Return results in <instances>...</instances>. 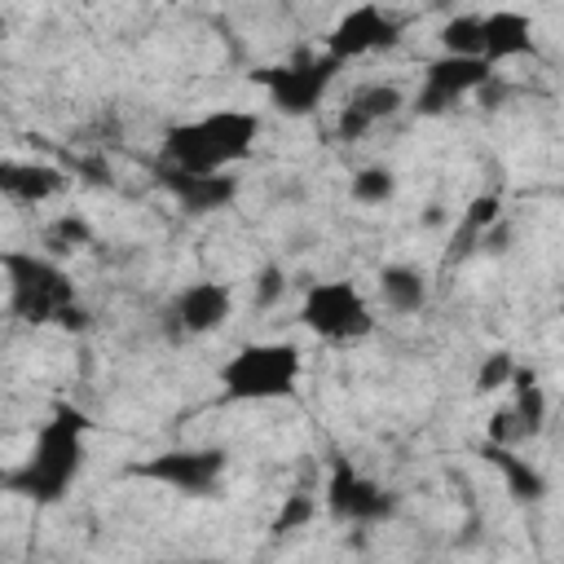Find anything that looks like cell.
Instances as JSON below:
<instances>
[{"label": "cell", "instance_id": "cell-1", "mask_svg": "<svg viewBox=\"0 0 564 564\" xmlns=\"http://www.w3.org/2000/svg\"><path fill=\"white\" fill-rule=\"evenodd\" d=\"M88 414L75 405H57L53 419L35 432V445L13 471H0V489L22 494L31 502H57L70 480L84 467V436H88Z\"/></svg>", "mask_w": 564, "mask_h": 564}, {"label": "cell", "instance_id": "cell-2", "mask_svg": "<svg viewBox=\"0 0 564 564\" xmlns=\"http://www.w3.org/2000/svg\"><path fill=\"white\" fill-rule=\"evenodd\" d=\"M256 137H260V119L251 110H207L198 119L167 128L163 167L212 176V172H225L238 159H247Z\"/></svg>", "mask_w": 564, "mask_h": 564}, {"label": "cell", "instance_id": "cell-3", "mask_svg": "<svg viewBox=\"0 0 564 564\" xmlns=\"http://www.w3.org/2000/svg\"><path fill=\"white\" fill-rule=\"evenodd\" d=\"M4 286H9V313L26 326H53L75 300L70 273L40 251H0Z\"/></svg>", "mask_w": 564, "mask_h": 564}, {"label": "cell", "instance_id": "cell-4", "mask_svg": "<svg viewBox=\"0 0 564 564\" xmlns=\"http://www.w3.org/2000/svg\"><path fill=\"white\" fill-rule=\"evenodd\" d=\"M300 348L291 339H264V344H242L220 370V388L229 401H278L291 397L300 383Z\"/></svg>", "mask_w": 564, "mask_h": 564}, {"label": "cell", "instance_id": "cell-5", "mask_svg": "<svg viewBox=\"0 0 564 564\" xmlns=\"http://www.w3.org/2000/svg\"><path fill=\"white\" fill-rule=\"evenodd\" d=\"M300 322L326 339V344H352V339H366L375 317H370V304L366 295L352 286V282H313L304 291V304H300Z\"/></svg>", "mask_w": 564, "mask_h": 564}, {"label": "cell", "instance_id": "cell-6", "mask_svg": "<svg viewBox=\"0 0 564 564\" xmlns=\"http://www.w3.org/2000/svg\"><path fill=\"white\" fill-rule=\"evenodd\" d=\"M339 62L335 57H300V62H282V66H264L256 70V84L269 93V101L282 115H313L326 97V88L335 84Z\"/></svg>", "mask_w": 564, "mask_h": 564}, {"label": "cell", "instance_id": "cell-7", "mask_svg": "<svg viewBox=\"0 0 564 564\" xmlns=\"http://www.w3.org/2000/svg\"><path fill=\"white\" fill-rule=\"evenodd\" d=\"M225 463H229L225 449H167V454H154L145 463H132V476L154 480V485L176 489V494H189V498H203L220 485Z\"/></svg>", "mask_w": 564, "mask_h": 564}, {"label": "cell", "instance_id": "cell-8", "mask_svg": "<svg viewBox=\"0 0 564 564\" xmlns=\"http://www.w3.org/2000/svg\"><path fill=\"white\" fill-rule=\"evenodd\" d=\"M392 494L383 485H375L370 476H361L348 458H335L330 463V476H326V511L344 524H375L383 516H392Z\"/></svg>", "mask_w": 564, "mask_h": 564}, {"label": "cell", "instance_id": "cell-9", "mask_svg": "<svg viewBox=\"0 0 564 564\" xmlns=\"http://www.w3.org/2000/svg\"><path fill=\"white\" fill-rule=\"evenodd\" d=\"M489 79H494V66H485L480 57H449V53H445V57L427 62L423 88H419V97H414V110H419V115H441V110H449L458 97L480 93Z\"/></svg>", "mask_w": 564, "mask_h": 564}, {"label": "cell", "instance_id": "cell-10", "mask_svg": "<svg viewBox=\"0 0 564 564\" xmlns=\"http://www.w3.org/2000/svg\"><path fill=\"white\" fill-rule=\"evenodd\" d=\"M392 44H397V22L383 9H375V4H357L326 35V57H335L339 66H348L352 57H366V53L392 48Z\"/></svg>", "mask_w": 564, "mask_h": 564}, {"label": "cell", "instance_id": "cell-11", "mask_svg": "<svg viewBox=\"0 0 564 564\" xmlns=\"http://www.w3.org/2000/svg\"><path fill=\"white\" fill-rule=\"evenodd\" d=\"M229 313H234V291L225 282H189L167 304V317L181 335H212L229 322Z\"/></svg>", "mask_w": 564, "mask_h": 564}, {"label": "cell", "instance_id": "cell-12", "mask_svg": "<svg viewBox=\"0 0 564 564\" xmlns=\"http://www.w3.org/2000/svg\"><path fill=\"white\" fill-rule=\"evenodd\" d=\"M163 185H167V194H172L189 216L220 212V207H229V203H234V194H238V181H234V176H225V172L198 176V172L163 167Z\"/></svg>", "mask_w": 564, "mask_h": 564}, {"label": "cell", "instance_id": "cell-13", "mask_svg": "<svg viewBox=\"0 0 564 564\" xmlns=\"http://www.w3.org/2000/svg\"><path fill=\"white\" fill-rule=\"evenodd\" d=\"M533 53V35H529V18L516 9H494L480 18V62L498 66L511 57Z\"/></svg>", "mask_w": 564, "mask_h": 564}, {"label": "cell", "instance_id": "cell-14", "mask_svg": "<svg viewBox=\"0 0 564 564\" xmlns=\"http://www.w3.org/2000/svg\"><path fill=\"white\" fill-rule=\"evenodd\" d=\"M66 185L62 167L53 163H26V159H0V194L13 203H44Z\"/></svg>", "mask_w": 564, "mask_h": 564}, {"label": "cell", "instance_id": "cell-15", "mask_svg": "<svg viewBox=\"0 0 564 564\" xmlns=\"http://www.w3.org/2000/svg\"><path fill=\"white\" fill-rule=\"evenodd\" d=\"M379 295L392 313H419L427 304V282L410 264H388V269H379Z\"/></svg>", "mask_w": 564, "mask_h": 564}, {"label": "cell", "instance_id": "cell-16", "mask_svg": "<svg viewBox=\"0 0 564 564\" xmlns=\"http://www.w3.org/2000/svg\"><path fill=\"white\" fill-rule=\"evenodd\" d=\"M485 458L502 471V480H507V489L520 498V502H538L542 494H546V480H542V471L529 463V458H520L516 449H507V445H485Z\"/></svg>", "mask_w": 564, "mask_h": 564}, {"label": "cell", "instance_id": "cell-17", "mask_svg": "<svg viewBox=\"0 0 564 564\" xmlns=\"http://www.w3.org/2000/svg\"><path fill=\"white\" fill-rule=\"evenodd\" d=\"M507 388L516 392L511 414H516L520 432H524V436H538V432H542V423H546V392H542L538 375H533V370H524V366H516V375H511V383H507Z\"/></svg>", "mask_w": 564, "mask_h": 564}, {"label": "cell", "instance_id": "cell-18", "mask_svg": "<svg viewBox=\"0 0 564 564\" xmlns=\"http://www.w3.org/2000/svg\"><path fill=\"white\" fill-rule=\"evenodd\" d=\"M401 101H405V97H401V88H397V84H361V88H352V97H348L344 106H348V110H357V115L375 128L379 119L397 115V110H401Z\"/></svg>", "mask_w": 564, "mask_h": 564}, {"label": "cell", "instance_id": "cell-19", "mask_svg": "<svg viewBox=\"0 0 564 564\" xmlns=\"http://www.w3.org/2000/svg\"><path fill=\"white\" fill-rule=\"evenodd\" d=\"M44 242H48V251L53 256H66V251H84L88 242H93V225L84 220V216H57L48 229H44Z\"/></svg>", "mask_w": 564, "mask_h": 564}, {"label": "cell", "instance_id": "cell-20", "mask_svg": "<svg viewBox=\"0 0 564 564\" xmlns=\"http://www.w3.org/2000/svg\"><path fill=\"white\" fill-rule=\"evenodd\" d=\"M441 44H445L449 57H480V18L476 13L449 18L441 26Z\"/></svg>", "mask_w": 564, "mask_h": 564}, {"label": "cell", "instance_id": "cell-21", "mask_svg": "<svg viewBox=\"0 0 564 564\" xmlns=\"http://www.w3.org/2000/svg\"><path fill=\"white\" fill-rule=\"evenodd\" d=\"M498 220H502V198H498V194L471 198L467 212H463V242H480Z\"/></svg>", "mask_w": 564, "mask_h": 564}, {"label": "cell", "instance_id": "cell-22", "mask_svg": "<svg viewBox=\"0 0 564 564\" xmlns=\"http://www.w3.org/2000/svg\"><path fill=\"white\" fill-rule=\"evenodd\" d=\"M397 194V176L388 172V167H361L357 176H352V198L357 203H388Z\"/></svg>", "mask_w": 564, "mask_h": 564}, {"label": "cell", "instance_id": "cell-23", "mask_svg": "<svg viewBox=\"0 0 564 564\" xmlns=\"http://www.w3.org/2000/svg\"><path fill=\"white\" fill-rule=\"evenodd\" d=\"M511 375H516V357H511V352H489V357L480 361V370H476V392H480V397H485V392H498V388L511 383Z\"/></svg>", "mask_w": 564, "mask_h": 564}, {"label": "cell", "instance_id": "cell-24", "mask_svg": "<svg viewBox=\"0 0 564 564\" xmlns=\"http://www.w3.org/2000/svg\"><path fill=\"white\" fill-rule=\"evenodd\" d=\"M313 511H317V502H313L308 494H291V498L282 502V511L273 516V533H295V529H304V524L313 520Z\"/></svg>", "mask_w": 564, "mask_h": 564}, {"label": "cell", "instance_id": "cell-25", "mask_svg": "<svg viewBox=\"0 0 564 564\" xmlns=\"http://www.w3.org/2000/svg\"><path fill=\"white\" fill-rule=\"evenodd\" d=\"M282 295H286V273H282V264H264V269L256 273V304H260V308H273Z\"/></svg>", "mask_w": 564, "mask_h": 564}, {"label": "cell", "instance_id": "cell-26", "mask_svg": "<svg viewBox=\"0 0 564 564\" xmlns=\"http://www.w3.org/2000/svg\"><path fill=\"white\" fill-rule=\"evenodd\" d=\"M0 35H4V18H0Z\"/></svg>", "mask_w": 564, "mask_h": 564}]
</instances>
